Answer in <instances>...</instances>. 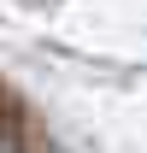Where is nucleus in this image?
Segmentation results:
<instances>
[{"mask_svg": "<svg viewBox=\"0 0 147 153\" xmlns=\"http://www.w3.org/2000/svg\"><path fill=\"white\" fill-rule=\"evenodd\" d=\"M0 153H12V147H6V141H0Z\"/></svg>", "mask_w": 147, "mask_h": 153, "instance_id": "obj_1", "label": "nucleus"}]
</instances>
